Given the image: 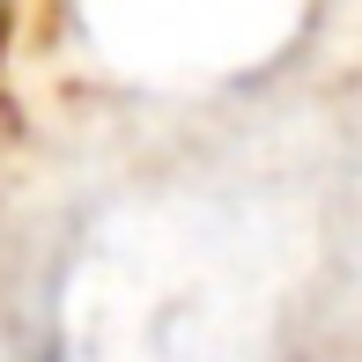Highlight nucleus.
Here are the masks:
<instances>
[{
	"mask_svg": "<svg viewBox=\"0 0 362 362\" xmlns=\"http://www.w3.org/2000/svg\"><path fill=\"white\" fill-rule=\"evenodd\" d=\"M0 30H8V0H0Z\"/></svg>",
	"mask_w": 362,
	"mask_h": 362,
	"instance_id": "1",
	"label": "nucleus"
}]
</instances>
